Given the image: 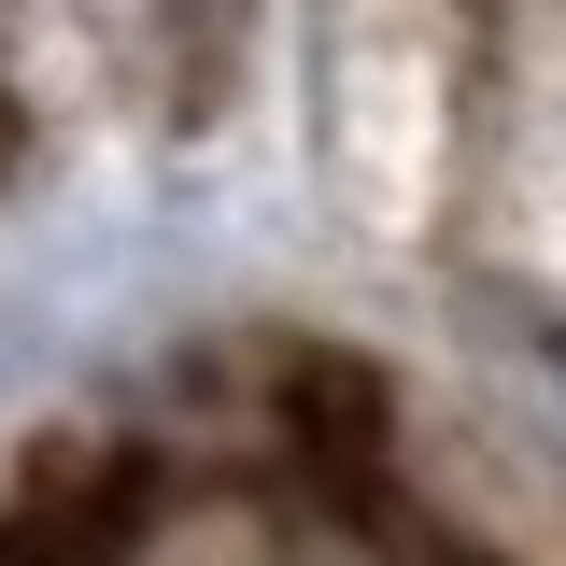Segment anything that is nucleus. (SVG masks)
I'll return each mask as SVG.
<instances>
[{"label":"nucleus","mask_w":566,"mask_h":566,"mask_svg":"<svg viewBox=\"0 0 566 566\" xmlns=\"http://www.w3.org/2000/svg\"><path fill=\"white\" fill-rule=\"evenodd\" d=\"M270 411H283V439H297L312 468L382 482V439H397V411H382V382H368L354 354H283V368H270Z\"/></svg>","instance_id":"f257e3e1"}]
</instances>
